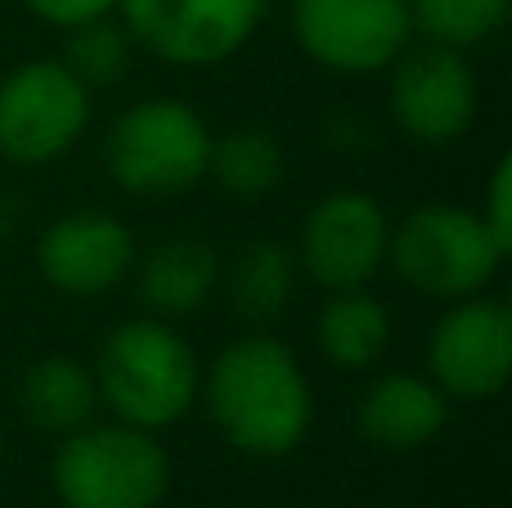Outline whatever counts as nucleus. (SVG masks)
Masks as SVG:
<instances>
[{
	"mask_svg": "<svg viewBox=\"0 0 512 508\" xmlns=\"http://www.w3.org/2000/svg\"><path fill=\"white\" fill-rule=\"evenodd\" d=\"M391 347V311L369 288L328 293L315 315V351L342 374H364Z\"/></svg>",
	"mask_w": 512,
	"mask_h": 508,
	"instance_id": "obj_16",
	"label": "nucleus"
},
{
	"mask_svg": "<svg viewBox=\"0 0 512 508\" xmlns=\"http://www.w3.org/2000/svg\"><path fill=\"white\" fill-rule=\"evenodd\" d=\"M301 54L337 77H378L414 41L405 0H292Z\"/></svg>",
	"mask_w": 512,
	"mask_h": 508,
	"instance_id": "obj_8",
	"label": "nucleus"
},
{
	"mask_svg": "<svg viewBox=\"0 0 512 508\" xmlns=\"http://www.w3.org/2000/svg\"><path fill=\"white\" fill-rule=\"evenodd\" d=\"M63 36H68V41H63V54H59L63 68H68L90 95L117 86V81H126L131 59H135V41H131V32L122 27L117 14L95 18V23H81V27H68Z\"/></svg>",
	"mask_w": 512,
	"mask_h": 508,
	"instance_id": "obj_19",
	"label": "nucleus"
},
{
	"mask_svg": "<svg viewBox=\"0 0 512 508\" xmlns=\"http://www.w3.org/2000/svg\"><path fill=\"white\" fill-rule=\"evenodd\" d=\"M387 108L396 126L418 144H454L477 126L481 86L468 50L436 41H409L387 68Z\"/></svg>",
	"mask_w": 512,
	"mask_h": 508,
	"instance_id": "obj_11",
	"label": "nucleus"
},
{
	"mask_svg": "<svg viewBox=\"0 0 512 508\" xmlns=\"http://www.w3.org/2000/svg\"><path fill=\"white\" fill-rule=\"evenodd\" d=\"M423 374L454 405L495 401L512 378V311L486 293L445 302L427 333Z\"/></svg>",
	"mask_w": 512,
	"mask_h": 508,
	"instance_id": "obj_9",
	"label": "nucleus"
},
{
	"mask_svg": "<svg viewBox=\"0 0 512 508\" xmlns=\"http://www.w3.org/2000/svg\"><path fill=\"white\" fill-rule=\"evenodd\" d=\"M99 387V405L117 423L144 432H167L198 405V351L171 320L135 315L117 324L90 365Z\"/></svg>",
	"mask_w": 512,
	"mask_h": 508,
	"instance_id": "obj_2",
	"label": "nucleus"
},
{
	"mask_svg": "<svg viewBox=\"0 0 512 508\" xmlns=\"http://www.w3.org/2000/svg\"><path fill=\"white\" fill-rule=\"evenodd\" d=\"M414 36L450 50H472L508 23L512 0H405Z\"/></svg>",
	"mask_w": 512,
	"mask_h": 508,
	"instance_id": "obj_20",
	"label": "nucleus"
},
{
	"mask_svg": "<svg viewBox=\"0 0 512 508\" xmlns=\"http://www.w3.org/2000/svg\"><path fill=\"white\" fill-rule=\"evenodd\" d=\"M95 95L63 59H27L0 77V158L14 167H50L68 158L90 126Z\"/></svg>",
	"mask_w": 512,
	"mask_h": 508,
	"instance_id": "obj_6",
	"label": "nucleus"
},
{
	"mask_svg": "<svg viewBox=\"0 0 512 508\" xmlns=\"http://www.w3.org/2000/svg\"><path fill=\"white\" fill-rule=\"evenodd\" d=\"M504 261V243L490 234L477 207L423 203L405 221H391L387 266L418 297H432V302L486 293Z\"/></svg>",
	"mask_w": 512,
	"mask_h": 508,
	"instance_id": "obj_5",
	"label": "nucleus"
},
{
	"mask_svg": "<svg viewBox=\"0 0 512 508\" xmlns=\"http://www.w3.org/2000/svg\"><path fill=\"white\" fill-rule=\"evenodd\" d=\"M221 252L203 239H189V234H176V239H162L153 248L135 252V297H140L144 315H158V320H185V315H198L216 302L221 293Z\"/></svg>",
	"mask_w": 512,
	"mask_h": 508,
	"instance_id": "obj_14",
	"label": "nucleus"
},
{
	"mask_svg": "<svg viewBox=\"0 0 512 508\" xmlns=\"http://www.w3.org/2000/svg\"><path fill=\"white\" fill-rule=\"evenodd\" d=\"M477 212L490 225V234L504 243V252H512V158L495 162V171L486 180V203Z\"/></svg>",
	"mask_w": 512,
	"mask_h": 508,
	"instance_id": "obj_21",
	"label": "nucleus"
},
{
	"mask_svg": "<svg viewBox=\"0 0 512 508\" xmlns=\"http://www.w3.org/2000/svg\"><path fill=\"white\" fill-rule=\"evenodd\" d=\"M50 486L63 508H158L171 491V455L158 432L86 423L59 437Z\"/></svg>",
	"mask_w": 512,
	"mask_h": 508,
	"instance_id": "obj_3",
	"label": "nucleus"
},
{
	"mask_svg": "<svg viewBox=\"0 0 512 508\" xmlns=\"http://www.w3.org/2000/svg\"><path fill=\"white\" fill-rule=\"evenodd\" d=\"M283 158L279 135L261 131V126H239V131L212 135V153H207V180L225 189L230 198L256 203V198H270L283 185Z\"/></svg>",
	"mask_w": 512,
	"mask_h": 508,
	"instance_id": "obj_18",
	"label": "nucleus"
},
{
	"mask_svg": "<svg viewBox=\"0 0 512 508\" xmlns=\"http://www.w3.org/2000/svg\"><path fill=\"white\" fill-rule=\"evenodd\" d=\"M391 216L373 194L333 189L306 212L297 234V266L324 293L369 288L387 270Z\"/></svg>",
	"mask_w": 512,
	"mask_h": 508,
	"instance_id": "obj_10",
	"label": "nucleus"
},
{
	"mask_svg": "<svg viewBox=\"0 0 512 508\" xmlns=\"http://www.w3.org/2000/svg\"><path fill=\"white\" fill-rule=\"evenodd\" d=\"M135 234L104 207H77L45 225L36 239V270L63 297L95 302L131 279L135 266Z\"/></svg>",
	"mask_w": 512,
	"mask_h": 508,
	"instance_id": "obj_12",
	"label": "nucleus"
},
{
	"mask_svg": "<svg viewBox=\"0 0 512 508\" xmlns=\"http://www.w3.org/2000/svg\"><path fill=\"white\" fill-rule=\"evenodd\" d=\"M207 153V117L189 99L149 95L108 126L104 167L131 198H180L207 180Z\"/></svg>",
	"mask_w": 512,
	"mask_h": 508,
	"instance_id": "obj_4",
	"label": "nucleus"
},
{
	"mask_svg": "<svg viewBox=\"0 0 512 508\" xmlns=\"http://www.w3.org/2000/svg\"><path fill=\"white\" fill-rule=\"evenodd\" d=\"M454 401L432 383L427 374H409V369H391L369 383V392L355 405V432L369 446L391 450V455H409V450L432 446L450 423Z\"/></svg>",
	"mask_w": 512,
	"mask_h": 508,
	"instance_id": "obj_13",
	"label": "nucleus"
},
{
	"mask_svg": "<svg viewBox=\"0 0 512 508\" xmlns=\"http://www.w3.org/2000/svg\"><path fill=\"white\" fill-rule=\"evenodd\" d=\"M23 5H27V14L41 18V23L54 27V32H68V27L117 14V0H23Z\"/></svg>",
	"mask_w": 512,
	"mask_h": 508,
	"instance_id": "obj_22",
	"label": "nucleus"
},
{
	"mask_svg": "<svg viewBox=\"0 0 512 508\" xmlns=\"http://www.w3.org/2000/svg\"><path fill=\"white\" fill-rule=\"evenodd\" d=\"M265 0H117L135 50L171 68H216L261 27Z\"/></svg>",
	"mask_w": 512,
	"mask_h": 508,
	"instance_id": "obj_7",
	"label": "nucleus"
},
{
	"mask_svg": "<svg viewBox=\"0 0 512 508\" xmlns=\"http://www.w3.org/2000/svg\"><path fill=\"white\" fill-rule=\"evenodd\" d=\"M18 410L45 437H68V432L95 423L99 414V387L86 360L77 356H41L27 365L23 383H18Z\"/></svg>",
	"mask_w": 512,
	"mask_h": 508,
	"instance_id": "obj_15",
	"label": "nucleus"
},
{
	"mask_svg": "<svg viewBox=\"0 0 512 508\" xmlns=\"http://www.w3.org/2000/svg\"><path fill=\"white\" fill-rule=\"evenodd\" d=\"M198 405L225 446L248 459L292 455L315 423V392L297 351L261 329L216 351L198 378Z\"/></svg>",
	"mask_w": 512,
	"mask_h": 508,
	"instance_id": "obj_1",
	"label": "nucleus"
},
{
	"mask_svg": "<svg viewBox=\"0 0 512 508\" xmlns=\"http://www.w3.org/2000/svg\"><path fill=\"white\" fill-rule=\"evenodd\" d=\"M297 275H301V266H297L292 243L256 239L248 248H239V257H234L230 270L221 275V288H225V297H230V306L248 324H270L288 311Z\"/></svg>",
	"mask_w": 512,
	"mask_h": 508,
	"instance_id": "obj_17",
	"label": "nucleus"
}]
</instances>
